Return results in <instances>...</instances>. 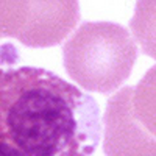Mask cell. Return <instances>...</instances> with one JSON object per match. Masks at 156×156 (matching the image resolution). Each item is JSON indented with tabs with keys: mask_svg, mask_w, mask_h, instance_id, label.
Wrapping results in <instances>:
<instances>
[{
	"mask_svg": "<svg viewBox=\"0 0 156 156\" xmlns=\"http://www.w3.org/2000/svg\"><path fill=\"white\" fill-rule=\"evenodd\" d=\"M80 22L75 0H0V36L31 48L61 44Z\"/></svg>",
	"mask_w": 156,
	"mask_h": 156,
	"instance_id": "cell-4",
	"label": "cell"
},
{
	"mask_svg": "<svg viewBox=\"0 0 156 156\" xmlns=\"http://www.w3.org/2000/svg\"><path fill=\"white\" fill-rule=\"evenodd\" d=\"M0 37H2V36H0Z\"/></svg>",
	"mask_w": 156,
	"mask_h": 156,
	"instance_id": "cell-5",
	"label": "cell"
},
{
	"mask_svg": "<svg viewBox=\"0 0 156 156\" xmlns=\"http://www.w3.org/2000/svg\"><path fill=\"white\" fill-rule=\"evenodd\" d=\"M67 75L89 92L111 94L131 75L137 45L114 22H84L62 47Z\"/></svg>",
	"mask_w": 156,
	"mask_h": 156,
	"instance_id": "cell-2",
	"label": "cell"
},
{
	"mask_svg": "<svg viewBox=\"0 0 156 156\" xmlns=\"http://www.w3.org/2000/svg\"><path fill=\"white\" fill-rule=\"evenodd\" d=\"M103 128L106 156H156L154 67L137 86H125L108 98Z\"/></svg>",
	"mask_w": 156,
	"mask_h": 156,
	"instance_id": "cell-3",
	"label": "cell"
},
{
	"mask_svg": "<svg viewBox=\"0 0 156 156\" xmlns=\"http://www.w3.org/2000/svg\"><path fill=\"white\" fill-rule=\"evenodd\" d=\"M0 59V156H92L101 134L95 98L47 69Z\"/></svg>",
	"mask_w": 156,
	"mask_h": 156,
	"instance_id": "cell-1",
	"label": "cell"
}]
</instances>
